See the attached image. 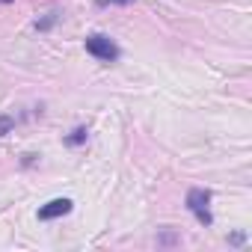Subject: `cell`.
I'll list each match as a JSON object with an SVG mask.
<instances>
[{
	"mask_svg": "<svg viewBox=\"0 0 252 252\" xmlns=\"http://www.w3.org/2000/svg\"><path fill=\"white\" fill-rule=\"evenodd\" d=\"M110 3H131V0H98V6H110Z\"/></svg>",
	"mask_w": 252,
	"mask_h": 252,
	"instance_id": "obj_6",
	"label": "cell"
},
{
	"mask_svg": "<svg viewBox=\"0 0 252 252\" xmlns=\"http://www.w3.org/2000/svg\"><path fill=\"white\" fill-rule=\"evenodd\" d=\"M86 51H89L95 60H101V63H113V60H119V48H116V42H113L110 36H101V33L86 36Z\"/></svg>",
	"mask_w": 252,
	"mask_h": 252,
	"instance_id": "obj_2",
	"label": "cell"
},
{
	"mask_svg": "<svg viewBox=\"0 0 252 252\" xmlns=\"http://www.w3.org/2000/svg\"><path fill=\"white\" fill-rule=\"evenodd\" d=\"M12 128H15V119L12 116H0V137H6Z\"/></svg>",
	"mask_w": 252,
	"mask_h": 252,
	"instance_id": "obj_4",
	"label": "cell"
},
{
	"mask_svg": "<svg viewBox=\"0 0 252 252\" xmlns=\"http://www.w3.org/2000/svg\"><path fill=\"white\" fill-rule=\"evenodd\" d=\"M68 146H80V143H86V128H77V131H71V137L65 140Z\"/></svg>",
	"mask_w": 252,
	"mask_h": 252,
	"instance_id": "obj_5",
	"label": "cell"
},
{
	"mask_svg": "<svg viewBox=\"0 0 252 252\" xmlns=\"http://www.w3.org/2000/svg\"><path fill=\"white\" fill-rule=\"evenodd\" d=\"M187 208L190 214L202 222V225H211L214 217H211V190H202V187H193L187 193Z\"/></svg>",
	"mask_w": 252,
	"mask_h": 252,
	"instance_id": "obj_1",
	"label": "cell"
},
{
	"mask_svg": "<svg viewBox=\"0 0 252 252\" xmlns=\"http://www.w3.org/2000/svg\"><path fill=\"white\" fill-rule=\"evenodd\" d=\"M0 3H12V0H0Z\"/></svg>",
	"mask_w": 252,
	"mask_h": 252,
	"instance_id": "obj_7",
	"label": "cell"
},
{
	"mask_svg": "<svg viewBox=\"0 0 252 252\" xmlns=\"http://www.w3.org/2000/svg\"><path fill=\"white\" fill-rule=\"evenodd\" d=\"M71 208H74L71 199H51L48 205L39 208V220H57V217H65V214H71Z\"/></svg>",
	"mask_w": 252,
	"mask_h": 252,
	"instance_id": "obj_3",
	"label": "cell"
}]
</instances>
